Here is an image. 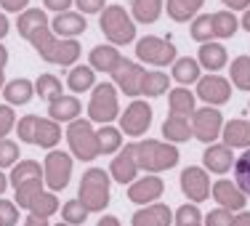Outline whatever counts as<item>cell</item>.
I'll use <instances>...</instances> for the list:
<instances>
[{
  "label": "cell",
  "instance_id": "d6a6232c",
  "mask_svg": "<svg viewBox=\"0 0 250 226\" xmlns=\"http://www.w3.org/2000/svg\"><path fill=\"white\" fill-rule=\"evenodd\" d=\"M45 24H51V21H48V14H45V11H40V8H27L24 14H19L16 29H19V35L27 40L29 35L35 32V29H38V27H45Z\"/></svg>",
  "mask_w": 250,
  "mask_h": 226
},
{
  "label": "cell",
  "instance_id": "1f68e13d",
  "mask_svg": "<svg viewBox=\"0 0 250 226\" xmlns=\"http://www.w3.org/2000/svg\"><path fill=\"white\" fill-rule=\"evenodd\" d=\"M59 207H62V202H59L56 197V192H40V194H35V200L29 202V207L27 210L32 213V216H40V218H51L53 213H59Z\"/></svg>",
  "mask_w": 250,
  "mask_h": 226
},
{
  "label": "cell",
  "instance_id": "f907efd6",
  "mask_svg": "<svg viewBox=\"0 0 250 226\" xmlns=\"http://www.w3.org/2000/svg\"><path fill=\"white\" fill-rule=\"evenodd\" d=\"M75 3H77V11H80L83 16L85 14H101V11L106 8L104 0H75Z\"/></svg>",
  "mask_w": 250,
  "mask_h": 226
},
{
  "label": "cell",
  "instance_id": "74e56055",
  "mask_svg": "<svg viewBox=\"0 0 250 226\" xmlns=\"http://www.w3.org/2000/svg\"><path fill=\"white\" fill-rule=\"evenodd\" d=\"M35 93L51 104V101H56L59 96H64L62 93V80H59L56 75H40L38 82H35Z\"/></svg>",
  "mask_w": 250,
  "mask_h": 226
},
{
  "label": "cell",
  "instance_id": "83f0119b",
  "mask_svg": "<svg viewBox=\"0 0 250 226\" xmlns=\"http://www.w3.org/2000/svg\"><path fill=\"white\" fill-rule=\"evenodd\" d=\"M163 0H133L130 3V14H133V21L139 24H154L163 14Z\"/></svg>",
  "mask_w": 250,
  "mask_h": 226
},
{
  "label": "cell",
  "instance_id": "7c38bea8",
  "mask_svg": "<svg viewBox=\"0 0 250 226\" xmlns=\"http://www.w3.org/2000/svg\"><path fill=\"white\" fill-rule=\"evenodd\" d=\"M200 101H205V106H221L231 99V82L221 75H205L197 80V93Z\"/></svg>",
  "mask_w": 250,
  "mask_h": 226
},
{
  "label": "cell",
  "instance_id": "ab89813d",
  "mask_svg": "<svg viewBox=\"0 0 250 226\" xmlns=\"http://www.w3.org/2000/svg\"><path fill=\"white\" fill-rule=\"evenodd\" d=\"M43 186H45V181L43 178H32V181H24V184H19V186L14 189L16 192V205L19 207H29V202L35 200V194H40L43 192Z\"/></svg>",
  "mask_w": 250,
  "mask_h": 226
},
{
  "label": "cell",
  "instance_id": "6125c7cd",
  "mask_svg": "<svg viewBox=\"0 0 250 226\" xmlns=\"http://www.w3.org/2000/svg\"><path fill=\"white\" fill-rule=\"evenodd\" d=\"M5 189H8V178H5V176H3V170H0V194H3Z\"/></svg>",
  "mask_w": 250,
  "mask_h": 226
},
{
  "label": "cell",
  "instance_id": "f546056e",
  "mask_svg": "<svg viewBox=\"0 0 250 226\" xmlns=\"http://www.w3.org/2000/svg\"><path fill=\"white\" fill-rule=\"evenodd\" d=\"M67 85L72 88L75 93H83V91H93L96 85V72H93L88 64H77V67L69 69L67 75Z\"/></svg>",
  "mask_w": 250,
  "mask_h": 226
},
{
  "label": "cell",
  "instance_id": "44dd1931",
  "mask_svg": "<svg viewBox=\"0 0 250 226\" xmlns=\"http://www.w3.org/2000/svg\"><path fill=\"white\" fill-rule=\"evenodd\" d=\"M202 163H205V170H210V173H226V170L234 168V154L226 144H210L202 154Z\"/></svg>",
  "mask_w": 250,
  "mask_h": 226
},
{
  "label": "cell",
  "instance_id": "681fc988",
  "mask_svg": "<svg viewBox=\"0 0 250 226\" xmlns=\"http://www.w3.org/2000/svg\"><path fill=\"white\" fill-rule=\"evenodd\" d=\"M231 221H234V216H231L229 210H224V207H216V210H210L202 218L205 226H231Z\"/></svg>",
  "mask_w": 250,
  "mask_h": 226
},
{
  "label": "cell",
  "instance_id": "cb8c5ba5",
  "mask_svg": "<svg viewBox=\"0 0 250 226\" xmlns=\"http://www.w3.org/2000/svg\"><path fill=\"white\" fill-rule=\"evenodd\" d=\"M168 109L170 115H178V117H192L194 109H197V96H194L189 88H173L168 91Z\"/></svg>",
  "mask_w": 250,
  "mask_h": 226
},
{
  "label": "cell",
  "instance_id": "9c48e42d",
  "mask_svg": "<svg viewBox=\"0 0 250 226\" xmlns=\"http://www.w3.org/2000/svg\"><path fill=\"white\" fill-rule=\"evenodd\" d=\"M192 139L202 141V144H210L221 136L224 130V115L218 112V106H202V109H194L192 115Z\"/></svg>",
  "mask_w": 250,
  "mask_h": 226
},
{
  "label": "cell",
  "instance_id": "94428289",
  "mask_svg": "<svg viewBox=\"0 0 250 226\" xmlns=\"http://www.w3.org/2000/svg\"><path fill=\"white\" fill-rule=\"evenodd\" d=\"M240 27L245 29V32H250V8L245 11V14H242V21H240Z\"/></svg>",
  "mask_w": 250,
  "mask_h": 226
},
{
  "label": "cell",
  "instance_id": "7dc6e473",
  "mask_svg": "<svg viewBox=\"0 0 250 226\" xmlns=\"http://www.w3.org/2000/svg\"><path fill=\"white\" fill-rule=\"evenodd\" d=\"M19 224V207L16 202L0 197V226H16Z\"/></svg>",
  "mask_w": 250,
  "mask_h": 226
},
{
  "label": "cell",
  "instance_id": "e575fe53",
  "mask_svg": "<svg viewBox=\"0 0 250 226\" xmlns=\"http://www.w3.org/2000/svg\"><path fill=\"white\" fill-rule=\"evenodd\" d=\"M210 19H213V38H221V40L234 38L237 29H240V21H237V16L231 11H218Z\"/></svg>",
  "mask_w": 250,
  "mask_h": 226
},
{
  "label": "cell",
  "instance_id": "9a60e30c",
  "mask_svg": "<svg viewBox=\"0 0 250 226\" xmlns=\"http://www.w3.org/2000/svg\"><path fill=\"white\" fill-rule=\"evenodd\" d=\"M109 176L117 184H133L139 178V163H136V144H125L120 152L115 154V160L109 163Z\"/></svg>",
  "mask_w": 250,
  "mask_h": 226
},
{
  "label": "cell",
  "instance_id": "d4e9b609",
  "mask_svg": "<svg viewBox=\"0 0 250 226\" xmlns=\"http://www.w3.org/2000/svg\"><path fill=\"white\" fill-rule=\"evenodd\" d=\"M80 112H83V104H80V99H75V96H59L56 101H51L48 104V117L51 120H62V123H72L80 117Z\"/></svg>",
  "mask_w": 250,
  "mask_h": 226
},
{
  "label": "cell",
  "instance_id": "7bdbcfd3",
  "mask_svg": "<svg viewBox=\"0 0 250 226\" xmlns=\"http://www.w3.org/2000/svg\"><path fill=\"white\" fill-rule=\"evenodd\" d=\"M234 184L250 197V149L242 152L240 160H234Z\"/></svg>",
  "mask_w": 250,
  "mask_h": 226
},
{
  "label": "cell",
  "instance_id": "6da1fadb",
  "mask_svg": "<svg viewBox=\"0 0 250 226\" xmlns=\"http://www.w3.org/2000/svg\"><path fill=\"white\" fill-rule=\"evenodd\" d=\"M27 43L38 51V56L48 64H59V67H72V64L80 59V43L77 40H62L51 32V24L38 27L32 35L27 38Z\"/></svg>",
  "mask_w": 250,
  "mask_h": 226
},
{
  "label": "cell",
  "instance_id": "4dcf8cb0",
  "mask_svg": "<svg viewBox=\"0 0 250 226\" xmlns=\"http://www.w3.org/2000/svg\"><path fill=\"white\" fill-rule=\"evenodd\" d=\"M202 5H205V0H168V16L178 24H184V21L197 16Z\"/></svg>",
  "mask_w": 250,
  "mask_h": 226
},
{
  "label": "cell",
  "instance_id": "f5cc1de1",
  "mask_svg": "<svg viewBox=\"0 0 250 226\" xmlns=\"http://www.w3.org/2000/svg\"><path fill=\"white\" fill-rule=\"evenodd\" d=\"M72 3H75V0H43L45 8H48V11H56V14L69 11V8H72Z\"/></svg>",
  "mask_w": 250,
  "mask_h": 226
},
{
  "label": "cell",
  "instance_id": "ba28073f",
  "mask_svg": "<svg viewBox=\"0 0 250 226\" xmlns=\"http://www.w3.org/2000/svg\"><path fill=\"white\" fill-rule=\"evenodd\" d=\"M136 56H139V62L154 64V67H168L176 62V45L165 38L146 35L136 43Z\"/></svg>",
  "mask_w": 250,
  "mask_h": 226
},
{
  "label": "cell",
  "instance_id": "30bf717a",
  "mask_svg": "<svg viewBox=\"0 0 250 226\" xmlns=\"http://www.w3.org/2000/svg\"><path fill=\"white\" fill-rule=\"evenodd\" d=\"M152 125V106L146 104L144 99H133L125 112L120 115V130L123 136H130V139H139L144 136Z\"/></svg>",
  "mask_w": 250,
  "mask_h": 226
},
{
  "label": "cell",
  "instance_id": "9f6ffc18",
  "mask_svg": "<svg viewBox=\"0 0 250 226\" xmlns=\"http://www.w3.org/2000/svg\"><path fill=\"white\" fill-rule=\"evenodd\" d=\"M231 226H250V213L248 210H240L234 216V221H231Z\"/></svg>",
  "mask_w": 250,
  "mask_h": 226
},
{
  "label": "cell",
  "instance_id": "8992f818",
  "mask_svg": "<svg viewBox=\"0 0 250 226\" xmlns=\"http://www.w3.org/2000/svg\"><path fill=\"white\" fill-rule=\"evenodd\" d=\"M67 144H69V152L72 157H77L80 163H93V160L101 154L99 149V136L93 130V123L91 120H72L67 128Z\"/></svg>",
  "mask_w": 250,
  "mask_h": 226
},
{
  "label": "cell",
  "instance_id": "7a4b0ae2",
  "mask_svg": "<svg viewBox=\"0 0 250 226\" xmlns=\"http://www.w3.org/2000/svg\"><path fill=\"white\" fill-rule=\"evenodd\" d=\"M178 146L176 144H165V141H139L136 144V163H139V170H146V173H163V170H170L178 165Z\"/></svg>",
  "mask_w": 250,
  "mask_h": 226
},
{
  "label": "cell",
  "instance_id": "f35d334b",
  "mask_svg": "<svg viewBox=\"0 0 250 226\" xmlns=\"http://www.w3.org/2000/svg\"><path fill=\"white\" fill-rule=\"evenodd\" d=\"M229 77H231V85L234 88L250 91V56H237L234 62H231Z\"/></svg>",
  "mask_w": 250,
  "mask_h": 226
},
{
  "label": "cell",
  "instance_id": "e0dca14e",
  "mask_svg": "<svg viewBox=\"0 0 250 226\" xmlns=\"http://www.w3.org/2000/svg\"><path fill=\"white\" fill-rule=\"evenodd\" d=\"M88 29V21L80 11H64L56 14L51 21V32L62 35V40H77V35H83Z\"/></svg>",
  "mask_w": 250,
  "mask_h": 226
},
{
  "label": "cell",
  "instance_id": "484cf974",
  "mask_svg": "<svg viewBox=\"0 0 250 226\" xmlns=\"http://www.w3.org/2000/svg\"><path fill=\"white\" fill-rule=\"evenodd\" d=\"M170 77H173L176 82H181V85H192V82H197L202 77V67H200L197 59L181 56L170 64Z\"/></svg>",
  "mask_w": 250,
  "mask_h": 226
},
{
  "label": "cell",
  "instance_id": "f6af8a7d",
  "mask_svg": "<svg viewBox=\"0 0 250 226\" xmlns=\"http://www.w3.org/2000/svg\"><path fill=\"white\" fill-rule=\"evenodd\" d=\"M16 163H19V144L8 139H0V170L14 168Z\"/></svg>",
  "mask_w": 250,
  "mask_h": 226
},
{
  "label": "cell",
  "instance_id": "4fadbf2b",
  "mask_svg": "<svg viewBox=\"0 0 250 226\" xmlns=\"http://www.w3.org/2000/svg\"><path fill=\"white\" fill-rule=\"evenodd\" d=\"M181 192L189 202H205L208 194H210V178H208L205 168H197V165H189V168L181 170Z\"/></svg>",
  "mask_w": 250,
  "mask_h": 226
},
{
  "label": "cell",
  "instance_id": "11a10c76",
  "mask_svg": "<svg viewBox=\"0 0 250 226\" xmlns=\"http://www.w3.org/2000/svg\"><path fill=\"white\" fill-rule=\"evenodd\" d=\"M226 5V11H248L250 8V0H221Z\"/></svg>",
  "mask_w": 250,
  "mask_h": 226
},
{
  "label": "cell",
  "instance_id": "603a6c76",
  "mask_svg": "<svg viewBox=\"0 0 250 226\" xmlns=\"http://www.w3.org/2000/svg\"><path fill=\"white\" fill-rule=\"evenodd\" d=\"M35 96V82L27 80V77H14L11 82L3 85V99L8 101L11 106H21V104H29Z\"/></svg>",
  "mask_w": 250,
  "mask_h": 226
},
{
  "label": "cell",
  "instance_id": "52a82bcc",
  "mask_svg": "<svg viewBox=\"0 0 250 226\" xmlns=\"http://www.w3.org/2000/svg\"><path fill=\"white\" fill-rule=\"evenodd\" d=\"M69 178H72V154L62 149H51L48 157L43 160V181L51 192H62L67 189Z\"/></svg>",
  "mask_w": 250,
  "mask_h": 226
},
{
  "label": "cell",
  "instance_id": "3957f363",
  "mask_svg": "<svg viewBox=\"0 0 250 226\" xmlns=\"http://www.w3.org/2000/svg\"><path fill=\"white\" fill-rule=\"evenodd\" d=\"M99 27L109 45H128L136 40V21L133 16L125 11V5H106L99 14Z\"/></svg>",
  "mask_w": 250,
  "mask_h": 226
},
{
  "label": "cell",
  "instance_id": "816d5d0a",
  "mask_svg": "<svg viewBox=\"0 0 250 226\" xmlns=\"http://www.w3.org/2000/svg\"><path fill=\"white\" fill-rule=\"evenodd\" d=\"M29 5V0H0V8L5 14H24Z\"/></svg>",
  "mask_w": 250,
  "mask_h": 226
},
{
  "label": "cell",
  "instance_id": "bcb514c9",
  "mask_svg": "<svg viewBox=\"0 0 250 226\" xmlns=\"http://www.w3.org/2000/svg\"><path fill=\"white\" fill-rule=\"evenodd\" d=\"M38 115H24L19 123H16V133H19V141H27V144H35V128H38Z\"/></svg>",
  "mask_w": 250,
  "mask_h": 226
},
{
  "label": "cell",
  "instance_id": "4316f807",
  "mask_svg": "<svg viewBox=\"0 0 250 226\" xmlns=\"http://www.w3.org/2000/svg\"><path fill=\"white\" fill-rule=\"evenodd\" d=\"M163 136L170 144H184L192 139V123L189 117H178V115H168V120L163 123Z\"/></svg>",
  "mask_w": 250,
  "mask_h": 226
},
{
  "label": "cell",
  "instance_id": "8d00e7d4",
  "mask_svg": "<svg viewBox=\"0 0 250 226\" xmlns=\"http://www.w3.org/2000/svg\"><path fill=\"white\" fill-rule=\"evenodd\" d=\"M168 82H170V77L165 72H146L144 85H141V96H146V99L163 96V93H168Z\"/></svg>",
  "mask_w": 250,
  "mask_h": 226
},
{
  "label": "cell",
  "instance_id": "d590c367",
  "mask_svg": "<svg viewBox=\"0 0 250 226\" xmlns=\"http://www.w3.org/2000/svg\"><path fill=\"white\" fill-rule=\"evenodd\" d=\"M32 178H43V168H40L38 160H21V163L14 165V170H11V186H19V184L24 181H32Z\"/></svg>",
  "mask_w": 250,
  "mask_h": 226
},
{
  "label": "cell",
  "instance_id": "277c9868",
  "mask_svg": "<svg viewBox=\"0 0 250 226\" xmlns=\"http://www.w3.org/2000/svg\"><path fill=\"white\" fill-rule=\"evenodd\" d=\"M109 173L101 168H88L80 178V186H77V200L88 207V213H101L109 205Z\"/></svg>",
  "mask_w": 250,
  "mask_h": 226
},
{
  "label": "cell",
  "instance_id": "2e32d148",
  "mask_svg": "<svg viewBox=\"0 0 250 226\" xmlns=\"http://www.w3.org/2000/svg\"><path fill=\"white\" fill-rule=\"evenodd\" d=\"M210 192H213V200H216L224 210H229V213H240V210H245V205H248V194L242 192L237 184L226 181V178H221V181L213 184Z\"/></svg>",
  "mask_w": 250,
  "mask_h": 226
},
{
  "label": "cell",
  "instance_id": "c3c4849f",
  "mask_svg": "<svg viewBox=\"0 0 250 226\" xmlns=\"http://www.w3.org/2000/svg\"><path fill=\"white\" fill-rule=\"evenodd\" d=\"M14 128H16L14 106H11V104H0V139H5Z\"/></svg>",
  "mask_w": 250,
  "mask_h": 226
},
{
  "label": "cell",
  "instance_id": "836d02e7",
  "mask_svg": "<svg viewBox=\"0 0 250 226\" xmlns=\"http://www.w3.org/2000/svg\"><path fill=\"white\" fill-rule=\"evenodd\" d=\"M99 136V149L101 154H117L123 149V130L115 125H101L96 130Z\"/></svg>",
  "mask_w": 250,
  "mask_h": 226
},
{
  "label": "cell",
  "instance_id": "be15d7a7",
  "mask_svg": "<svg viewBox=\"0 0 250 226\" xmlns=\"http://www.w3.org/2000/svg\"><path fill=\"white\" fill-rule=\"evenodd\" d=\"M56 226H69V224H64V221H62V224H56Z\"/></svg>",
  "mask_w": 250,
  "mask_h": 226
},
{
  "label": "cell",
  "instance_id": "5b68a950",
  "mask_svg": "<svg viewBox=\"0 0 250 226\" xmlns=\"http://www.w3.org/2000/svg\"><path fill=\"white\" fill-rule=\"evenodd\" d=\"M120 117V101H117L115 82H96L88 99V120L99 125H112Z\"/></svg>",
  "mask_w": 250,
  "mask_h": 226
},
{
  "label": "cell",
  "instance_id": "91938a15",
  "mask_svg": "<svg viewBox=\"0 0 250 226\" xmlns=\"http://www.w3.org/2000/svg\"><path fill=\"white\" fill-rule=\"evenodd\" d=\"M8 16H5V14H0V40H3L5 38V35H8Z\"/></svg>",
  "mask_w": 250,
  "mask_h": 226
},
{
  "label": "cell",
  "instance_id": "f1b7e54d",
  "mask_svg": "<svg viewBox=\"0 0 250 226\" xmlns=\"http://www.w3.org/2000/svg\"><path fill=\"white\" fill-rule=\"evenodd\" d=\"M62 141V128H59L56 120H38V128H35V146H43V149H53V146Z\"/></svg>",
  "mask_w": 250,
  "mask_h": 226
},
{
  "label": "cell",
  "instance_id": "7402d4cb",
  "mask_svg": "<svg viewBox=\"0 0 250 226\" xmlns=\"http://www.w3.org/2000/svg\"><path fill=\"white\" fill-rule=\"evenodd\" d=\"M221 141L229 149H250V120H229L224 123Z\"/></svg>",
  "mask_w": 250,
  "mask_h": 226
},
{
  "label": "cell",
  "instance_id": "6f0895ef",
  "mask_svg": "<svg viewBox=\"0 0 250 226\" xmlns=\"http://www.w3.org/2000/svg\"><path fill=\"white\" fill-rule=\"evenodd\" d=\"M24 226H51V224H48V218H40V216H32V213H29Z\"/></svg>",
  "mask_w": 250,
  "mask_h": 226
},
{
  "label": "cell",
  "instance_id": "d6986e66",
  "mask_svg": "<svg viewBox=\"0 0 250 226\" xmlns=\"http://www.w3.org/2000/svg\"><path fill=\"white\" fill-rule=\"evenodd\" d=\"M197 62L202 69H208V75H216L218 69H224L229 64V51L224 48L221 43L210 40V43H202L197 51Z\"/></svg>",
  "mask_w": 250,
  "mask_h": 226
},
{
  "label": "cell",
  "instance_id": "db71d44e",
  "mask_svg": "<svg viewBox=\"0 0 250 226\" xmlns=\"http://www.w3.org/2000/svg\"><path fill=\"white\" fill-rule=\"evenodd\" d=\"M5 64H8V48L0 43V91L5 85Z\"/></svg>",
  "mask_w": 250,
  "mask_h": 226
},
{
  "label": "cell",
  "instance_id": "ffe728a7",
  "mask_svg": "<svg viewBox=\"0 0 250 226\" xmlns=\"http://www.w3.org/2000/svg\"><path fill=\"white\" fill-rule=\"evenodd\" d=\"M120 51L115 48V45H96V48H91V56H88V67L93 69V72H104V75H112L117 67L123 64Z\"/></svg>",
  "mask_w": 250,
  "mask_h": 226
},
{
  "label": "cell",
  "instance_id": "ac0fdd59",
  "mask_svg": "<svg viewBox=\"0 0 250 226\" xmlns=\"http://www.w3.org/2000/svg\"><path fill=\"white\" fill-rule=\"evenodd\" d=\"M170 224H173V210L168 205H163V202L144 205L130 218V226H170Z\"/></svg>",
  "mask_w": 250,
  "mask_h": 226
},
{
  "label": "cell",
  "instance_id": "8fae6325",
  "mask_svg": "<svg viewBox=\"0 0 250 226\" xmlns=\"http://www.w3.org/2000/svg\"><path fill=\"white\" fill-rule=\"evenodd\" d=\"M144 75H146V69L141 67L139 62L123 59V64L112 72V82H115V88L123 91L125 96L139 99L141 96V85H144Z\"/></svg>",
  "mask_w": 250,
  "mask_h": 226
},
{
  "label": "cell",
  "instance_id": "5bb4252c",
  "mask_svg": "<svg viewBox=\"0 0 250 226\" xmlns=\"http://www.w3.org/2000/svg\"><path fill=\"white\" fill-rule=\"evenodd\" d=\"M165 192V184L160 176L154 173H146L141 178H136L133 184H128V200L136 202V205H152V202H157L163 197Z\"/></svg>",
  "mask_w": 250,
  "mask_h": 226
},
{
  "label": "cell",
  "instance_id": "60d3db41",
  "mask_svg": "<svg viewBox=\"0 0 250 226\" xmlns=\"http://www.w3.org/2000/svg\"><path fill=\"white\" fill-rule=\"evenodd\" d=\"M88 218V207L83 205L80 200H69L62 205V221L69 226H83Z\"/></svg>",
  "mask_w": 250,
  "mask_h": 226
},
{
  "label": "cell",
  "instance_id": "b9f144b4",
  "mask_svg": "<svg viewBox=\"0 0 250 226\" xmlns=\"http://www.w3.org/2000/svg\"><path fill=\"white\" fill-rule=\"evenodd\" d=\"M189 35H192V40H197V43H210L213 40V19L208 14L202 16H194L192 19V27H189Z\"/></svg>",
  "mask_w": 250,
  "mask_h": 226
},
{
  "label": "cell",
  "instance_id": "680465c9",
  "mask_svg": "<svg viewBox=\"0 0 250 226\" xmlns=\"http://www.w3.org/2000/svg\"><path fill=\"white\" fill-rule=\"evenodd\" d=\"M96 226H120V218L117 216H104V218H99Z\"/></svg>",
  "mask_w": 250,
  "mask_h": 226
},
{
  "label": "cell",
  "instance_id": "ee69618b",
  "mask_svg": "<svg viewBox=\"0 0 250 226\" xmlns=\"http://www.w3.org/2000/svg\"><path fill=\"white\" fill-rule=\"evenodd\" d=\"M176 226H205L202 224V213L197 205H181L173 216Z\"/></svg>",
  "mask_w": 250,
  "mask_h": 226
}]
</instances>
